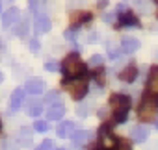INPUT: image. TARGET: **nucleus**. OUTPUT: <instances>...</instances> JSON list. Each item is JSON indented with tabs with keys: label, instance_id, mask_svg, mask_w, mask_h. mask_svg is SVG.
I'll list each match as a JSON object with an SVG mask.
<instances>
[{
	"label": "nucleus",
	"instance_id": "5",
	"mask_svg": "<svg viewBox=\"0 0 158 150\" xmlns=\"http://www.w3.org/2000/svg\"><path fill=\"white\" fill-rule=\"evenodd\" d=\"M24 91L30 93V95H41L45 91V82L39 80V78H30L24 84Z\"/></svg>",
	"mask_w": 158,
	"mask_h": 150
},
{
	"label": "nucleus",
	"instance_id": "3",
	"mask_svg": "<svg viewBox=\"0 0 158 150\" xmlns=\"http://www.w3.org/2000/svg\"><path fill=\"white\" fill-rule=\"evenodd\" d=\"M110 108L114 111V117L117 122H123L128 109H130V98L127 95H112L110 98Z\"/></svg>",
	"mask_w": 158,
	"mask_h": 150
},
{
	"label": "nucleus",
	"instance_id": "29",
	"mask_svg": "<svg viewBox=\"0 0 158 150\" xmlns=\"http://www.w3.org/2000/svg\"><path fill=\"white\" fill-rule=\"evenodd\" d=\"M30 8H32V11H35V13H39V8H41V2H39V0H30Z\"/></svg>",
	"mask_w": 158,
	"mask_h": 150
},
{
	"label": "nucleus",
	"instance_id": "34",
	"mask_svg": "<svg viewBox=\"0 0 158 150\" xmlns=\"http://www.w3.org/2000/svg\"><path fill=\"white\" fill-rule=\"evenodd\" d=\"M104 21H106V22H112V21H114V17H112V15H104Z\"/></svg>",
	"mask_w": 158,
	"mask_h": 150
},
{
	"label": "nucleus",
	"instance_id": "6",
	"mask_svg": "<svg viewBox=\"0 0 158 150\" xmlns=\"http://www.w3.org/2000/svg\"><path fill=\"white\" fill-rule=\"evenodd\" d=\"M23 102H24V91L23 89H15L11 93V98H10V111L11 113L19 111L21 106H23Z\"/></svg>",
	"mask_w": 158,
	"mask_h": 150
},
{
	"label": "nucleus",
	"instance_id": "17",
	"mask_svg": "<svg viewBox=\"0 0 158 150\" xmlns=\"http://www.w3.org/2000/svg\"><path fill=\"white\" fill-rule=\"evenodd\" d=\"M28 26H30V22H28V19H23L15 28H13V32L19 35V37H24L26 34H28Z\"/></svg>",
	"mask_w": 158,
	"mask_h": 150
},
{
	"label": "nucleus",
	"instance_id": "31",
	"mask_svg": "<svg viewBox=\"0 0 158 150\" xmlns=\"http://www.w3.org/2000/svg\"><path fill=\"white\" fill-rule=\"evenodd\" d=\"M65 39H67V41H74V39H76L74 30H67V32H65Z\"/></svg>",
	"mask_w": 158,
	"mask_h": 150
},
{
	"label": "nucleus",
	"instance_id": "26",
	"mask_svg": "<svg viewBox=\"0 0 158 150\" xmlns=\"http://www.w3.org/2000/svg\"><path fill=\"white\" fill-rule=\"evenodd\" d=\"M37 150H54V144H52V141L50 139H45L41 144H39V148Z\"/></svg>",
	"mask_w": 158,
	"mask_h": 150
},
{
	"label": "nucleus",
	"instance_id": "28",
	"mask_svg": "<svg viewBox=\"0 0 158 150\" xmlns=\"http://www.w3.org/2000/svg\"><path fill=\"white\" fill-rule=\"evenodd\" d=\"M58 69H60V67H58V63H56V61H54V63H52V61L45 63V70H48V72H56Z\"/></svg>",
	"mask_w": 158,
	"mask_h": 150
},
{
	"label": "nucleus",
	"instance_id": "8",
	"mask_svg": "<svg viewBox=\"0 0 158 150\" xmlns=\"http://www.w3.org/2000/svg\"><path fill=\"white\" fill-rule=\"evenodd\" d=\"M19 17H21V11H19L17 8H11V10H8V11L2 15V26H4V28H10V26H13V24L19 21Z\"/></svg>",
	"mask_w": 158,
	"mask_h": 150
},
{
	"label": "nucleus",
	"instance_id": "35",
	"mask_svg": "<svg viewBox=\"0 0 158 150\" xmlns=\"http://www.w3.org/2000/svg\"><path fill=\"white\" fill-rule=\"evenodd\" d=\"M106 2H108V0H101V6H104V4H106Z\"/></svg>",
	"mask_w": 158,
	"mask_h": 150
},
{
	"label": "nucleus",
	"instance_id": "1",
	"mask_svg": "<svg viewBox=\"0 0 158 150\" xmlns=\"http://www.w3.org/2000/svg\"><path fill=\"white\" fill-rule=\"evenodd\" d=\"M61 72L67 78H80L86 72V65L78 54H69L61 63Z\"/></svg>",
	"mask_w": 158,
	"mask_h": 150
},
{
	"label": "nucleus",
	"instance_id": "12",
	"mask_svg": "<svg viewBox=\"0 0 158 150\" xmlns=\"http://www.w3.org/2000/svg\"><path fill=\"white\" fill-rule=\"evenodd\" d=\"M136 78H138V69L136 67H125L119 72V80L125 82V84H132Z\"/></svg>",
	"mask_w": 158,
	"mask_h": 150
},
{
	"label": "nucleus",
	"instance_id": "30",
	"mask_svg": "<svg viewBox=\"0 0 158 150\" xmlns=\"http://www.w3.org/2000/svg\"><path fill=\"white\" fill-rule=\"evenodd\" d=\"M115 10H117V11H119V13H125V11H127V10H128V2H119V4H117V8H115Z\"/></svg>",
	"mask_w": 158,
	"mask_h": 150
},
{
	"label": "nucleus",
	"instance_id": "18",
	"mask_svg": "<svg viewBox=\"0 0 158 150\" xmlns=\"http://www.w3.org/2000/svg\"><path fill=\"white\" fill-rule=\"evenodd\" d=\"M28 113L32 115V117H39L41 113H43V104L37 100V102H32L30 104V108H28Z\"/></svg>",
	"mask_w": 158,
	"mask_h": 150
},
{
	"label": "nucleus",
	"instance_id": "38",
	"mask_svg": "<svg viewBox=\"0 0 158 150\" xmlns=\"http://www.w3.org/2000/svg\"><path fill=\"white\" fill-rule=\"evenodd\" d=\"M156 2H158V0H156Z\"/></svg>",
	"mask_w": 158,
	"mask_h": 150
},
{
	"label": "nucleus",
	"instance_id": "9",
	"mask_svg": "<svg viewBox=\"0 0 158 150\" xmlns=\"http://www.w3.org/2000/svg\"><path fill=\"white\" fill-rule=\"evenodd\" d=\"M50 26H52L50 19H48L47 15L39 13L37 19H35V32H37V34H47V32L50 30Z\"/></svg>",
	"mask_w": 158,
	"mask_h": 150
},
{
	"label": "nucleus",
	"instance_id": "11",
	"mask_svg": "<svg viewBox=\"0 0 158 150\" xmlns=\"http://www.w3.org/2000/svg\"><path fill=\"white\" fill-rule=\"evenodd\" d=\"M74 122H69V120H65V122H61L58 128H56V133H58V137H61V139H65V137H73V133H74Z\"/></svg>",
	"mask_w": 158,
	"mask_h": 150
},
{
	"label": "nucleus",
	"instance_id": "27",
	"mask_svg": "<svg viewBox=\"0 0 158 150\" xmlns=\"http://www.w3.org/2000/svg\"><path fill=\"white\" fill-rule=\"evenodd\" d=\"M39 48H41L39 41H37V39H32V41H30V50H32L34 54H37V52H39Z\"/></svg>",
	"mask_w": 158,
	"mask_h": 150
},
{
	"label": "nucleus",
	"instance_id": "22",
	"mask_svg": "<svg viewBox=\"0 0 158 150\" xmlns=\"http://www.w3.org/2000/svg\"><path fill=\"white\" fill-rule=\"evenodd\" d=\"M45 102L50 104V106H54V104H61V102H60V93H58V91H50V93H47Z\"/></svg>",
	"mask_w": 158,
	"mask_h": 150
},
{
	"label": "nucleus",
	"instance_id": "15",
	"mask_svg": "<svg viewBox=\"0 0 158 150\" xmlns=\"http://www.w3.org/2000/svg\"><path fill=\"white\" fill-rule=\"evenodd\" d=\"M101 144H102L104 148H108V150L115 146V139L108 133V130H106V128H102V130H101Z\"/></svg>",
	"mask_w": 158,
	"mask_h": 150
},
{
	"label": "nucleus",
	"instance_id": "33",
	"mask_svg": "<svg viewBox=\"0 0 158 150\" xmlns=\"http://www.w3.org/2000/svg\"><path fill=\"white\" fill-rule=\"evenodd\" d=\"M4 150H19V148H17L13 143H6V144H4Z\"/></svg>",
	"mask_w": 158,
	"mask_h": 150
},
{
	"label": "nucleus",
	"instance_id": "16",
	"mask_svg": "<svg viewBox=\"0 0 158 150\" xmlns=\"http://www.w3.org/2000/svg\"><path fill=\"white\" fill-rule=\"evenodd\" d=\"M121 24L123 26H139V21L130 11H125V13H121Z\"/></svg>",
	"mask_w": 158,
	"mask_h": 150
},
{
	"label": "nucleus",
	"instance_id": "37",
	"mask_svg": "<svg viewBox=\"0 0 158 150\" xmlns=\"http://www.w3.org/2000/svg\"><path fill=\"white\" fill-rule=\"evenodd\" d=\"M0 13H2V2H0Z\"/></svg>",
	"mask_w": 158,
	"mask_h": 150
},
{
	"label": "nucleus",
	"instance_id": "20",
	"mask_svg": "<svg viewBox=\"0 0 158 150\" xmlns=\"http://www.w3.org/2000/svg\"><path fill=\"white\" fill-rule=\"evenodd\" d=\"M19 139H21V143L30 144V143H32V132H30V128H21V132H19Z\"/></svg>",
	"mask_w": 158,
	"mask_h": 150
},
{
	"label": "nucleus",
	"instance_id": "14",
	"mask_svg": "<svg viewBox=\"0 0 158 150\" xmlns=\"http://www.w3.org/2000/svg\"><path fill=\"white\" fill-rule=\"evenodd\" d=\"M147 137H149V128H147V126L138 124V126H134V128H132V139H134V141L143 143Z\"/></svg>",
	"mask_w": 158,
	"mask_h": 150
},
{
	"label": "nucleus",
	"instance_id": "24",
	"mask_svg": "<svg viewBox=\"0 0 158 150\" xmlns=\"http://www.w3.org/2000/svg\"><path fill=\"white\" fill-rule=\"evenodd\" d=\"M102 56H99V54H95V56H91V59H89V63L93 65V67H101L102 65Z\"/></svg>",
	"mask_w": 158,
	"mask_h": 150
},
{
	"label": "nucleus",
	"instance_id": "19",
	"mask_svg": "<svg viewBox=\"0 0 158 150\" xmlns=\"http://www.w3.org/2000/svg\"><path fill=\"white\" fill-rule=\"evenodd\" d=\"M76 144H80V143H84L86 139H88V132L86 130H74V133H73V137H71Z\"/></svg>",
	"mask_w": 158,
	"mask_h": 150
},
{
	"label": "nucleus",
	"instance_id": "32",
	"mask_svg": "<svg viewBox=\"0 0 158 150\" xmlns=\"http://www.w3.org/2000/svg\"><path fill=\"white\" fill-rule=\"evenodd\" d=\"M97 39H99V35H97L95 32H91V34L88 35V43H97Z\"/></svg>",
	"mask_w": 158,
	"mask_h": 150
},
{
	"label": "nucleus",
	"instance_id": "13",
	"mask_svg": "<svg viewBox=\"0 0 158 150\" xmlns=\"http://www.w3.org/2000/svg\"><path fill=\"white\" fill-rule=\"evenodd\" d=\"M65 115V108L61 104H54L52 108H48L47 111V120H61Z\"/></svg>",
	"mask_w": 158,
	"mask_h": 150
},
{
	"label": "nucleus",
	"instance_id": "23",
	"mask_svg": "<svg viewBox=\"0 0 158 150\" xmlns=\"http://www.w3.org/2000/svg\"><path fill=\"white\" fill-rule=\"evenodd\" d=\"M34 130H35V132H39V133H43V132H47V130H48V122H47V120H39V119H37V120L34 122Z\"/></svg>",
	"mask_w": 158,
	"mask_h": 150
},
{
	"label": "nucleus",
	"instance_id": "7",
	"mask_svg": "<svg viewBox=\"0 0 158 150\" xmlns=\"http://www.w3.org/2000/svg\"><path fill=\"white\" fill-rule=\"evenodd\" d=\"M147 93L158 97V67H152L151 69L149 80H147Z\"/></svg>",
	"mask_w": 158,
	"mask_h": 150
},
{
	"label": "nucleus",
	"instance_id": "10",
	"mask_svg": "<svg viewBox=\"0 0 158 150\" xmlns=\"http://www.w3.org/2000/svg\"><path fill=\"white\" fill-rule=\"evenodd\" d=\"M121 48H123V52H127V54H134V52L139 48V41H138L136 37H123V39H121Z\"/></svg>",
	"mask_w": 158,
	"mask_h": 150
},
{
	"label": "nucleus",
	"instance_id": "2",
	"mask_svg": "<svg viewBox=\"0 0 158 150\" xmlns=\"http://www.w3.org/2000/svg\"><path fill=\"white\" fill-rule=\"evenodd\" d=\"M156 115H158V98L154 95H145L138 108V117L143 122H154Z\"/></svg>",
	"mask_w": 158,
	"mask_h": 150
},
{
	"label": "nucleus",
	"instance_id": "36",
	"mask_svg": "<svg viewBox=\"0 0 158 150\" xmlns=\"http://www.w3.org/2000/svg\"><path fill=\"white\" fill-rule=\"evenodd\" d=\"M2 80H4V76H2V72H0V84H2Z\"/></svg>",
	"mask_w": 158,
	"mask_h": 150
},
{
	"label": "nucleus",
	"instance_id": "25",
	"mask_svg": "<svg viewBox=\"0 0 158 150\" xmlns=\"http://www.w3.org/2000/svg\"><path fill=\"white\" fill-rule=\"evenodd\" d=\"M115 148H117V150H130V144H128L127 139H119L117 144H115Z\"/></svg>",
	"mask_w": 158,
	"mask_h": 150
},
{
	"label": "nucleus",
	"instance_id": "21",
	"mask_svg": "<svg viewBox=\"0 0 158 150\" xmlns=\"http://www.w3.org/2000/svg\"><path fill=\"white\" fill-rule=\"evenodd\" d=\"M89 19H91L89 13H78V15H73L71 17V22H73V26H78L82 21H89Z\"/></svg>",
	"mask_w": 158,
	"mask_h": 150
},
{
	"label": "nucleus",
	"instance_id": "4",
	"mask_svg": "<svg viewBox=\"0 0 158 150\" xmlns=\"http://www.w3.org/2000/svg\"><path fill=\"white\" fill-rule=\"evenodd\" d=\"M63 87H65V91H69V95L74 100H82L88 95V82L80 80V78H69V80H65Z\"/></svg>",
	"mask_w": 158,
	"mask_h": 150
}]
</instances>
